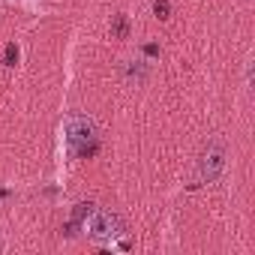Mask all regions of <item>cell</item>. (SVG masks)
<instances>
[{"mask_svg":"<svg viewBox=\"0 0 255 255\" xmlns=\"http://www.w3.org/2000/svg\"><path fill=\"white\" fill-rule=\"evenodd\" d=\"M153 12H156V18H168V12H171V6H168V0H153Z\"/></svg>","mask_w":255,"mask_h":255,"instance_id":"8","label":"cell"},{"mask_svg":"<svg viewBox=\"0 0 255 255\" xmlns=\"http://www.w3.org/2000/svg\"><path fill=\"white\" fill-rule=\"evenodd\" d=\"M111 33H114L117 39H126V33H129V21H126L123 15H117L114 24H111Z\"/></svg>","mask_w":255,"mask_h":255,"instance_id":"5","label":"cell"},{"mask_svg":"<svg viewBox=\"0 0 255 255\" xmlns=\"http://www.w3.org/2000/svg\"><path fill=\"white\" fill-rule=\"evenodd\" d=\"M90 210H93V204H75V210H72V222H69V234H72V228L78 225V222H84L87 216H90Z\"/></svg>","mask_w":255,"mask_h":255,"instance_id":"4","label":"cell"},{"mask_svg":"<svg viewBox=\"0 0 255 255\" xmlns=\"http://www.w3.org/2000/svg\"><path fill=\"white\" fill-rule=\"evenodd\" d=\"M18 57H21L18 45H15V42H9V45H6V51H3V63H6V66H15V63H18Z\"/></svg>","mask_w":255,"mask_h":255,"instance_id":"7","label":"cell"},{"mask_svg":"<svg viewBox=\"0 0 255 255\" xmlns=\"http://www.w3.org/2000/svg\"><path fill=\"white\" fill-rule=\"evenodd\" d=\"M126 75L135 78V81H144V78H147V63H141V60H138V63H132L129 69H126Z\"/></svg>","mask_w":255,"mask_h":255,"instance_id":"6","label":"cell"},{"mask_svg":"<svg viewBox=\"0 0 255 255\" xmlns=\"http://www.w3.org/2000/svg\"><path fill=\"white\" fill-rule=\"evenodd\" d=\"M222 171H225V147L219 141H213L198 159V174L204 183H216L222 177Z\"/></svg>","mask_w":255,"mask_h":255,"instance_id":"3","label":"cell"},{"mask_svg":"<svg viewBox=\"0 0 255 255\" xmlns=\"http://www.w3.org/2000/svg\"><path fill=\"white\" fill-rule=\"evenodd\" d=\"M63 135H66V147L75 150V153H81V156H90V153L96 150V144H90V141L96 138V126H93V120L84 117V114L66 117Z\"/></svg>","mask_w":255,"mask_h":255,"instance_id":"1","label":"cell"},{"mask_svg":"<svg viewBox=\"0 0 255 255\" xmlns=\"http://www.w3.org/2000/svg\"><path fill=\"white\" fill-rule=\"evenodd\" d=\"M84 231L93 237V240H114L117 234H120V219L114 216V213H108V210H90V216L84 219Z\"/></svg>","mask_w":255,"mask_h":255,"instance_id":"2","label":"cell"}]
</instances>
